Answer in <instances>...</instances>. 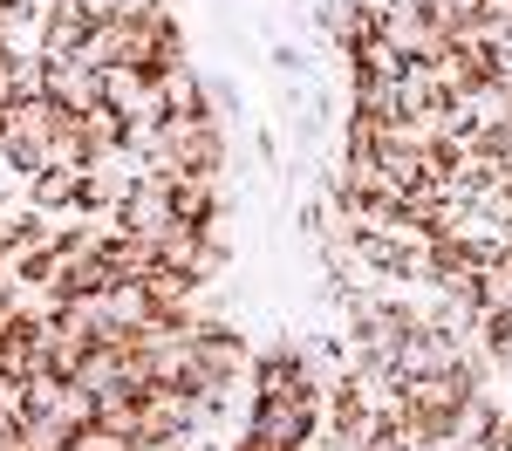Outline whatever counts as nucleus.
Masks as SVG:
<instances>
[{"label": "nucleus", "instance_id": "f257e3e1", "mask_svg": "<svg viewBox=\"0 0 512 451\" xmlns=\"http://www.w3.org/2000/svg\"><path fill=\"white\" fill-rule=\"evenodd\" d=\"M137 178H144L137 151H103V158H89V171L76 178V205L89 212V219H110V212L130 199Z\"/></svg>", "mask_w": 512, "mask_h": 451}, {"label": "nucleus", "instance_id": "f03ea898", "mask_svg": "<svg viewBox=\"0 0 512 451\" xmlns=\"http://www.w3.org/2000/svg\"><path fill=\"white\" fill-rule=\"evenodd\" d=\"M41 96L62 103L69 117H82V110H103L110 103V82H103V69H89V62H48L41 55Z\"/></svg>", "mask_w": 512, "mask_h": 451}, {"label": "nucleus", "instance_id": "7ed1b4c3", "mask_svg": "<svg viewBox=\"0 0 512 451\" xmlns=\"http://www.w3.org/2000/svg\"><path fill=\"white\" fill-rule=\"evenodd\" d=\"M192 431V390H171V383H144L137 390V438L171 445Z\"/></svg>", "mask_w": 512, "mask_h": 451}, {"label": "nucleus", "instance_id": "20e7f679", "mask_svg": "<svg viewBox=\"0 0 512 451\" xmlns=\"http://www.w3.org/2000/svg\"><path fill=\"white\" fill-rule=\"evenodd\" d=\"M321 410L328 404H260V397H246V424L239 431H253L267 445H301L308 431H321Z\"/></svg>", "mask_w": 512, "mask_h": 451}, {"label": "nucleus", "instance_id": "39448f33", "mask_svg": "<svg viewBox=\"0 0 512 451\" xmlns=\"http://www.w3.org/2000/svg\"><path fill=\"white\" fill-rule=\"evenodd\" d=\"M110 219H117V233H151V240H158L164 226L178 219V212H171V178H151V171H144Z\"/></svg>", "mask_w": 512, "mask_h": 451}, {"label": "nucleus", "instance_id": "423d86ee", "mask_svg": "<svg viewBox=\"0 0 512 451\" xmlns=\"http://www.w3.org/2000/svg\"><path fill=\"white\" fill-rule=\"evenodd\" d=\"M383 41H390L403 62H431L437 48H444V35L424 21V7H417V0H390V14H383Z\"/></svg>", "mask_w": 512, "mask_h": 451}, {"label": "nucleus", "instance_id": "0eeeda50", "mask_svg": "<svg viewBox=\"0 0 512 451\" xmlns=\"http://www.w3.org/2000/svg\"><path fill=\"white\" fill-rule=\"evenodd\" d=\"M444 369H458V335H444V328H417V335H403V349H396V376H444Z\"/></svg>", "mask_w": 512, "mask_h": 451}, {"label": "nucleus", "instance_id": "6e6552de", "mask_svg": "<svg viewBox=\"0 0 512 451\" xmlns=\"http://www.w3.org/2000/svg\"><path fill=\"white\" fill-rule=\"evenodd\" d=\"M158 89H164V110L171 117H185V123H219V110H212V89H205V69H164L158 76Z\"/></svg>", "mask_w": 512, "mask_h": 451}, {"label": "nucleus", "instance_id": "1a4fd4ad", "mask_svg": "<svg viewBox=\"0 0 512 451\" xmlns=\"http://www.w3.org/2000/svg\"><path fill=\"white\" fill-rule=\"evenodd\" d=\"M226 199H233L226 178H198V171H178V178H171V212H178L185 226H205Z\"/></svg>", "mask_w": 512, "mask_h": 451}, {"label": "nucleus", "instance_id": "9d476101", "mask_svg": "<svg viewBox=\"0 0 512 451\" xmlns=\"http://www.w3.org/2000/svg\"><path fill=\"white\" fill-rule=\"evenodd\" d=\"M89 28H96V21H89L82 7H55L48 28H41V55H48V62H76L82 41H89Z\"/></svg>", "mask_w": 512, "mask_h": 451}, {"label": "nucleus", "instance_id": "9b49d317", "mask_svg": "<svg viewBox=\"0 0 512 451\" xmlns=\"http://www.w3.org/2000/svg\"><path fill=\"white\" fill-rule=\"evenodd\" d=\"M123 55H130V21L110 14V21H96V28H89V41H82L76 62H89V69H103V76H110V69H123Z\"/></svg>", "mask_w": 512, "mask_h": 451}, {"label": "nucleus", "instance_id": "f8f14e48", "mask_svg": "<svg viewBox=\"0 0 512 451\" xmlns=\"http://www.w3.org/2000/svg\"><path fill=\"white\" fill-rule=\"evenodd\" d=\"M144 294H151L158 315H192L198 281H192V274H178V267H151V274H144Z\"/></svg>", "mask_w": 512, "mask_h": 451}, {"label": "nucleus", "instance_id": "ddd939ff", "mask_svg": "<svg viewBox=\"0 0 512 451\" xmlns=\"http://www.w3.org/2000/svg\"><path fill=\"white\" fill-rule=\"evenodd\" d=\"M82 144H89V158H103V151H130V117H117L110 103L103 110H82Z\"/></svg>", "mask_w": 512, "mask_h": 451}, {"label": "nucleus", "instance_id": "4468645a", "mask_svg": "<svg viewBox=\"0 0 512 451\" xmlns=\"http://www.w3.org/2000/svg\"><path fill=\"white\" fill-rule=\"evenodd\" d=\"M76 178H82V171H35L21 192H28L35 212H82V205H76Z\"/></svg>", "mask_w": 512, "mask_h": 451}, {"label": "nucleus", "instance_id": "2eb2a0df", "mask_svg": "<svg viewBox=\"0 0 512 451\" xmlns=\"http://www.w3.org/2000/svg\"><path fill=\"white\" fill-rule=\"evenodd\" d=\"M396 103H403V117H431V110H444L431 62H410V69H403V82H396Z\"/></svg>", "mask_w": 512, "mask_h": 451}, {"label": "nucleus", "instance_id": "dca6fc26", "mask_svg": "<svg viewBox=\"0 0 512 451\" xmlns=\"http://www.w3.org/2000/svg\"><path fill=\"white\" fill-rule=\"evenodd\" d=\"M472 335L485 342V349H492V363H499V376H512V308H485Z\"/></svg>", "mask_w": 512, "mask_h": 451}, {"label": "nucleus", "instance_id": "f3484780", "mask_svg": "<svg viewBox=\"0 0 512 451\" xmlns=\"http://www.w3.org/2000/svg\"><path fill=\"white\" fill-rule=\"evenodd\" d=\"M48 171H89V144H82V123L76 117L48 137Z\"/></svg>", "mask_w": 512, "mask_h": 451}, {"label": "nucleus", "instance_id": "a211bd4d", "mask_svg": "<svg viewBox=\"0 0 512 451\" xmlns=\"http://www.w3.org/2000/svg\"><path fill=\"white\" fill-rule=\"evenodd\" d=\"M55 424H69V431H89L96 424V390H82V383H62V397H55V410H48Z\"/></svg>", "mask_w": 512, "mask_h": 451}, {"label": "nucleus", "instance_id": "6ab92c4d", "mask_svg": "<svg viewBox=\"0 0 512 451\" xmlns=\"http://www.w3.org/2000/svg\"><path fill=\"white\" fill-rule=\"evenodd\" d=\"M96 424L117 431V438H137V390H110V397H96Z\"/></svg>", "mask_w": 512, "mask_h": 451}, {"label": "nucleus", "instance_id": "aec40b11", "mask_svg": "<svg viewBox=\"0 0 512 451\" xmlns=\"http://www.w3.org/2000/svg\"><path fill=\"white\" fill-rule=\"evenodd\" d=\"M21 445L28 451H76V431L55 424V417H28V424H21Z\"/></svg>", "mask_w": 512, "mask_h": 451}, {"label": "nucleus", "instance_id": "412c9836", "mask_svg": "<svg viewBox=\"0 0 512 451\" xmlns=\"http://www.w3.org/2000/svg\"><path fill=\"white\" fill-rule=\"evenodd\" d=\"M355 69H362V76H403V69H410V62H403V55H396L390 41L376 35V41H362V48H355Z\"/></svg>", "mask_w": 512, "mask_h": 451}, {"label": "nucleus", "instance_id": "4be33fe9", "mask_svg": "<svg viewBox=\"0 0 512 451\" xmlns=\"http://www.w3.org/2000/svg\"><path fill=\"white\" fill-rule=\"evenodd\" d=\"M267 69H274V82H308L315 62H308V48H301V41H274V48H267Z\"/></svg>", "mask_w": 512, "mask_h": 451}, {"label": "nucleus", "instance_id": "5701e85b", "mask_svg": "<svg viewBox=\"0 0 512 451\" xmlns=\"http://www.w3.org/2000/svg\"><path fill=\"white\" fill-rule=\"evenodd\" d=\"M205 89H212V110H219V123H226V117H246V89H239L233 76H205Z\"/></svg>", "mask_w": 512, "mask_h": 451}, {"label": "nucleus", "instance_id": "b1692460", "mask_svg": "<svg viewBox=\"0 0 512 451\" xmlns=\"http://www.w3.org/2000/svg\"><path fill=\"white\" fill-rule=\"evenodd\" d=\"M294 233L315 246L321 233H328V199H308V205H294Z\"/></svg>", "mask_w": 512, "mask_h": 451}, {"label": "nucleus", "instance_id": "393cba45", "mask_svg": "<svg viewBox=\"0 0 512 451\" xmlns=\"http://www.w3.org/2000/svg\"><path fill=\"white\" fill-rule=\"evenodd\" d=\"M0 417L28 424V383H21V376H0Z\"/></svg>", "mask_w": 512, "mask_h": 451}, {"label": "nucleus", "instance_id": "a878e982", "mask_svg": "<svg viewBox=\"0 0 512 451\" xmlns=\"http://www.w3.org/2000/svg\"><path fill=\"white\" fill-rule=\"evenodd\" d=\"M178 14V0H117V21H164Z\"/></svg>", "mask_w": 512, "mask_h": 451}, {"label": "nucleus", "instance_id": "bb28decb", "mask_svg": "<svg viewBox=\"0 0 512 451\" xmlns=\"http://www.w3.org/2000/svg\"><path fill=\"white\" fill-rule=\"evenodd\" d=\"M76 451H130V438L103 431V424H89V431H76Z\"/></svg>", "mask_w": 512, "mask_h": 451}, {"label": "nucleus", "instance_id": "cd10ccee", "mask_svg": "<svg viewBox=\"0 0 512 451\" xmlns=\"http://www.w3.org/2000/svg\"><path fill=\"white\" fill-rule=\"evenodd\" d=\"M492 82H499V89H512V35L492 48Z\"/></svg>", "mask_w": 512, "mask_h": 451}, {"label": "nucleus", "instance_id": "c85d7f7f", "mask_svg": "<svg viewBox=\"0 0 512 451\" xmlns=\"http://www.w3.org/2000/svg\"><path fill=\"white\" fill-rule=\"evenodd\" d=\"M362 451H410V438H403L396 424H383V431H376V438H369V445H362Z\"/></svg>", "mask_w": 512, "mask_h": 451}, {"label": "nucleus", "instance_id": "c756f323", "mask_svg": "<svg viewBox=\"0 0 512 451\" xmlns=\"http://www.w3.org/2000/svg\"><path fill=\"white\" fill-rule=\"evenodd\" d=\"M55 7H82L89 21H110V14H117V0H55Z\"/></svg>", "mask_w": 512, "mask_h": 451}, {"label": "nucleus", "instance_id": "7c9ffc66", "mask_svg": "<svg viewBox=\"0 0 512 451\" xmlns=\"http://www.w3.org/2000/svg\"><path fill=\"white\" fill-rule=\"evenodd\" d=\"M7 103H21V82H14V62L0 55V110H7Z\"/></svg>", "mask_w": 512, "mask_h": 451}, {"label": "nucleus", "instance_id": "2f4dec72", "mask_svg": "<svg viewBox=\"0 0 512 451\" xmlns=\"http://www.w3.org/2000/svg\"><path fill=\"white\" fill-rule=\"evenodd\" d=\"M0 451H28V445H21V424H14V417H0Z\"/></svg>", "mask_w": 512, "mask_h": 451}, {"label": "nucleus", "instance_id": "473e14b6", "mask_svg": "<svg viewBox=\"0 0 512 451\" xmlns=\"http://www.w3.org/2000/svg\"><path fill=\"white\" fill-rule=\"evenodd\" d=\"M233 451H287V445H267V438H253V431H239Z\"/></svg>", "mask_w": 512, "mask_h": 451}, {"label": "nucleus", "instance_id": "72a5a7b5", "mask_svg": "<svg viewBox=\"0 0 512 451\" xmlns=\"http://www.w3.org/2000/svg\"><path fill=\"white\" fill-rule=\"evenodd\" d=\"M478 7H485L492 21H506V28H512V0H478Z\"/></svg>", "mask_w": 512, "mask_h": 451}]
</instances>
